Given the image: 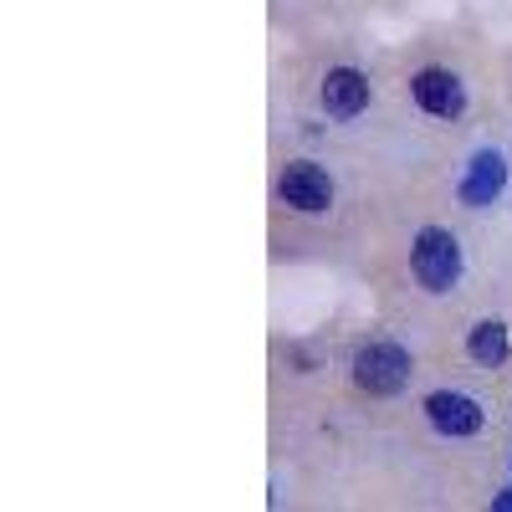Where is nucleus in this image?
Segmentation results:
<instances>
[{
	"instance_id": "nucleus-1",
	"label": "nucleus",
	"mask_w": 512,
	"mask_h": 512,
	"mask_svg": "<svg viewBox=\"0 0 512 512\" xmlns=\"http://www.w3.org/2000/svg\"><path fill=\"white\" fill-rule=\"evenodd\" d=\"M410 267L425 292H451L461 282V241L441 226H425L410 246Z\"/></svg>"
},
{
	"instance_id": "nucleus-2",
	"label": "nucleus",
	"mask_w": 512,
	"mask_h": 512,
	"mask_svg": "<svg viewBox=\"0 0 512 512\" xmlns=\"http://www.w3.org/2000/svg\"><path fill=\"white\" fill-rule=\"evenodd\" d=\"M354 384L369 395H400L410 384V354L390 338H369L354 354Z\"/></svg>"
},
{
	"instance_id": "nucleus-3",
	"label": "nucleus",
	"mask_w": 512,
	"mask_h": 512,
	"mask_svg": "<svg viewBox=\"0 0 512 512\" xmlns=\"http://www.w3.org/2000/svg\"><path fill=\"white\" fill-rule=\"evenodd\" d=\"M277 195H282V205L297 210V216H323V210L333 205V180L313 159H292L282 169V180H277Z\"/></svg>"
},
{
	"instance_id": "nucleus-4",
	"label": "nucleus",
	"mask_w": 512,
	"mask_h": 512,
	"mask_svg": "<svg viewBox=\"0 0 512 512\" xmlns=\"http://www.w3.org/2000/svg\"><path fill=\"white\" fill-rule=\"evenodd\" d=\"M410 98L431 118H461L466 113V88L451 67H420L410 77Z\"/></svg>"
},
{
	"instance_id": "nucleus-5",
	"label": "nucleus",
	"mask_w": 512,
	"mask_h": 512,
	"mask_svg": "<svg viewBox=\"0 0 512 512\" xmlns=\"http://www.w3.org/2000/svg\"><path fill=\"white\" fill-rule=\"evenodd\" d=\"M425 420H431L441 436L461 441V436H477L482 431L487 410L472 395H461V390H436V395H425Z\"/></svg>"
},
{
	"instance_id": "nucleus-6",
	"label": "nucleus",
	"mask_w": 512,
	"mask_h": 512,
	"mask_svg": "<svg viewBox=\"0 0 512 512\" xmlns=\"http://www.w3.org/2000/svg\"><path fill=\"white\" fill-rule=\"evenodd\" d=\"M502 190H507V159H502V149H477L472 164H466V175H461V205L482 210Z\"/></svg>"
},
{
	"instance_id": "nucleus-7",
	"label": "nucleus",
	"mask_w": 512,
	"mask_h": 512,
	"mask_svg": "<svg viewBox=\"0 0 512 512\" xmlns=\"http://www.w3.org/2000/svg\"><path fill=\"white\" fill-rule=\"evenodd\" d=\"M369 108V77L359 67H328L323 77V113L338 118V123H349Z\"/></svg>"
},
{
	"instance_id": "nucleus-8",
	"label": "nucleus",
	"mask_w": 512,
	"mask_h": 512,
	"mask_svg": "<svg viewBox=\"0 0 512 512\" xmlns=\"http://www.w3.org/2000/svg\"><path fill=\"white\" fill-rule=\"evenodd\" d=\"M507 323L502 318H482V323H472V333H466V354H472L482 369H497L502 359H507Z\"/></svg>"
},
{
	"instance_id": "nucleus-9",
	"label": "nucleus",
	"mask_w": 512,
	"mask_h": 512,
	"mask_svg": "<svg viewBox=\"0 0 512 512\" xmlns=\"http://www.w3.org/2000/svg\"><path fill=\"white\" fill-rule=\"evenodd\" d=\"M492 507H497V512H512V487H507V492H497V497H492Z\"/></svg>"
}]
</instances>
